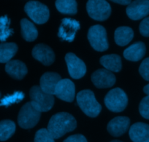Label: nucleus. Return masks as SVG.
Returning <instances> with one entry per match:
<instances>
[{
  "label": "nucleus",
  "instance_id": "f257e3e1",
  "mask_svg": "<svg viewBox=\"0 0 149 142\" xmlns=\"http://www.w3.org/2000/svg\"><path fill=\"white\" fill-rule=\"evenodd\" d=\"M76 127V120L72 114L67 112H58L50 119L47 130L54 139H58L68 132L74 130Z\"/></svg>",
  "mask_w": 149,
  "mask_h": 142
},
{
  "label": "nucleus",
  "instance_id": "f03ea898",
  "mask_svg": "<svg viewBox=\"0 0 149 142\" xmlns=\"http://www.w3.org/2000/svg\"><path fill=\"white\" fill-rule=\"evenodd\" d=\"M77 103L84 114L90 117H96L100 114L102 106L99 104L94 93L90 90H84L77 94Z\"/></svg>",
  "mask_w": 149,
  "mask_h": 142
},
{
  "label": "nucleus",
  "instance_id": "7ed1b4c3",
  "mask_svg": "<svg viewBox=\"0 0 149 142\" xmlns=\"http://www.w3.org/2000/svg\"><path fill=\"white\" fill-rule=\"evenodd\" d=\"M40 116L41 112L38 110L32 102H27L20 110L18 117V123L22 128H32L38 123Z\"/></svg>",
  "mask_w": 149,
  "mask_h": 142
},
{
  "label": "nucleus",
  "instance_id": "20e7f679",
  "mask_svg": "<svg viewBox=\"0 0 149 142\" xmlns=\"http://www.w3.org/2000/svg\"><path fill=\"white\" fill-rule=\"evenodd\" d=\"M104 101L109 110L113 112H121L128 104V97L124 90L116 87L107 93Z\"/></svg>",
  "mask_w": 149,
  "mask_h": 142
},
{
  "label": "nucleus",
  "instance_id": "39448f33",
  "mask_svg": "<svg viewBox=\"0 0 149 142\" xmlns=\"http://www.w3.org/2000/svg\"><path fill=\"white\" fill-rule=\"evenodd\" d=\"M29 96L32 104L41 112L49 111L54 107L55 101L54 96L42 91L40 86H33L30 90Z\"/></svg>",
  "mask_w": 149,
  "mask_h": 142
},
{
  "label": "nucleus",
  "instance_id": "423d86ee",
  "mask_svg": "<svg viewBox=\"0 0 149 142\" xmlns=\"http://www.w3.org/2000/svg\"><path fill=\"white\" fill-rule=\"evenodd\" d=\"M88 39L95 51L102 52L108 49L107 32L102 26L94 25L90 27L88 31Z\"/></svg>",
  "mask_w": 149,
  "mask_h": 142
},
{
  "label": "nucleus",
  "instance_id": "0eeeda50",
  "mask_svg": "<svg viewBox=\"0 0 149 142\" xmlns=\"http://www.w3.org/2000/svg\"><path fill=\"white\" fill-rule=\"evenodd\" d=\"M24 10L28 16L37 24H43L49 19V9L46 5L37 1H30L26 4Z\"/></svg>",
  "mask_w": 149,
  "mask_h": 142
},
{
  "label": "nucleus",
  "instance_id": "6e6552de",
  "mask_svg": "<svg viewBox=\"0 0 149 142\" xmlns=\"http://www.w3.org/2000/svg\"><path fill=\"white\" fill-rule=\"evenodd\" d=\"M86 10L92 19L103 21L110 17L111 7L104 0H90L87 2Z\"/></svg>",
  "mask_w": 149,
  "mask_h": 142
},
{
  "label": "nucleus",
  "instance_id": "1a4fd4ad",
  "mask_svg": "<svg viewBox=\"0 0 149 142\" xmlns=\"http://www.w3.org/2000/svg\"><path fill=\"white\" fill-rule=\"evenodd\" d=\"M65 61L70 75L73 79H81L86 73L85 63L72 53H69L65 56Z\"/></svg>",
  "mask_w": 149,
  "mask_h": 142
},
{
  "label": "nucleus",
  "instance_id": "9d476101",
  "mask_svg": "<svg viewBox=\"0 0 149 142\" xmlns=\"http://www.w3.org/2000/svg\"><path fill=\"white\" fill-rule=\"evenodd\" d=\"M81 25L78 21L71 18H64L58 31V37L61 39L71 42L74 40L76 32L80 29Z\"/></svg>",
  "mask_w": 149,
  "mask_h": 142
},
{
  "label": "nucleus",
  "instance_id": "9b49d317",
  "mask_svg": "<svg viewBox=\"0 0 149 142\" xmlns=\"http://www.w3.org/2000/svg\"><path fill=\"white\" fill-rule=\"evenodd\" d=\"M126 12L130 19L134 21L142 19L149 14V1L137 0L131 2L127 6Z\"/></svg>",
  "mask_w": 149,
  "mask_h": 142
},
{
  "label": "nucleus",
  "instance_id": "f8f14e48",
  "mask_svg": "<svg viewBox=\"0 0 149 142\" xmlns=\"http://www.w3.org/2000/svg\"><path fill=\"white\" fill-rule=\"evenodd\" d=\"M54 95L62 101L72 102L75 96L74 84L69 79L61 80L57 84Z\"/></svg>",
  "mask_w": 149,
  "mask_h": 142
},
{
  "label": "nucleus",
  "instance_id": "ddd939ff",
  "mask_svg": "<svg viewBox=\"0 0 149 142\" xmlns=\"http://www.w3.org/2000/svg\"><path fill=\"white\" fill-rule=\"evenodd\" d=\"M115 75L105 69H100L91 75V81L98 88H107L116 83Z\"/></svg>",
  "mask_w": 149,
  "mask_h": 142
},
{
  "label": "nucleus",
  "instance_id": "4468645a",
  "mask_svg": "<svg viewBox=\"0 0 149 142\" xmlns=\"http://www.w3.org/2000/svg\"><path fill=\"white\" fill-rule=\"evenodd\" d=\"M32 56L45 66H50L55 61V54L48 45L38 44L32 49Z\"/></svg>",
  "mask_w": 149,
  "mask_h": 142
},
{
  "label": "nucleus",
  "instance_id": "2eb2a0df",
  "mask_svg": "<svg viewBox=\"0 0 149 142\" xmlns=\"http://www.w3.org/2000/svg\"><path fill=\"white\" fill-rule=\"evenodd\" d=\"M130 125V120L127 117H116L107 125V131L114 137H119L126 133Z\"/></svg>",
  "mask_w": 149,
  "mask_h": 142
},
{
  "label": "nucleus",
  "instance_id": "dca6fc26",
  "mask_svg": "<svg viewBox=\"0 0 149 142\" xmlns=\"http://www.w3.org/2000/svg\"><path fill=\"white\" fill-rule=\"evenodd\" d=\"M129 135L133 142H149V125L134 123L130 127Z\"/></svg>",
  "mask_w": 149,
  "mask_h": 142
},
{
  "label": "nucleus",
  "instance_id": "f3484780",
  "mask_svg": "<svg viewBox=\"0 0 149 142\" xmlns=\"http://www.w3.org/2000/svg\"><path fill=\"white\" fill-rule=\"evenodd\" d=\"M61 80V76L56 72H46L40 78V88L48 94H55V90L58 82Z\"/></svg>",
  "mask_w": 149,
  "mask_h": 142
},
{
  "label": "nucleus",
  "instance_id": "a211bd4d",
  "mask_svg": "<svg viewBox=\"0 0 149 142\" xmlns=\"http://www.w3.org/2000/svg\"><path fill=\"white\" fill-rule=\"evenodd\" d=\"M5 71L11 77L19 80H22L28 72L26 64L19 60H11L7 63Z\"/></svg>",
  "mask_w": 149,
  "mask_h": 142
},
{
  "label": "nucleus",
  "instance_id": "6ab92c4d",
  "mask_svg": "<svg viewBox=\"0 0 149 142\" xmlns=\"http://www.w3.org/2000/svg\"><path fill=\"white\" fill-rule=\"evenodd\" d=\"M146 52V45L142 42H138L128 47L124 52L126 59L131 61H138L143 58Z\"/></svg>",
  "mask_w": 149,
  "mask_h": 142
},
{
  "label": "nucleus",
  "instance_id": "aec40b11",
  "mask_svg": "<svg viewBox=\"0 0 149 142\" xmlns=\"http://www.w3.org/2000/svg\"><path fill=\"white\" fill-rule=\"evenodd\" d=\"M100 64L110 71L118 72L122 68L121 57L116 54L103 55L100 58Z\"/></svg>",
  "mask_w": 149,
  "mask_h": 142
},
{
  "label": "nucleus",
  "instance_id": "412c9836",
  "mask_svg": "<svg viewBox=\"0 0 149 142\" xmlns=\"http://www.w3.org/2000/svg\"><path fill=\"white\" fill-rule=\"evenodd\" d=\"M134 32L130 27L121 26L116 29L114 34L115 42L118 45L125 46L132 40Z\"/></svg>",
  "mask_w": 149,
  "mask_h": 142
},
{
  "label": "nucleus",
  "instance_id": "4be33fe9",
  "mask_svg": "<svg viewBox=\"0 0 149 142\" xmlns=\"http://www.w3.org/2000/svg\"><path fill=\"white\" fill-rule=\"evenodd\" d=\"M21 35L26 41L33 42L37 39L38 31L31 21L26 18H24L21 21Z\"/></svg>",
  "mask_w": 149,
  "mask_h": 142
},
{
  "label": "nucleus",
  "instance_id": "5701e85b",
  "mask_svg": "<svg viewBox=\"0 0 149 142\" xmlns=\"http://www.w3.org/2000/svg\"><path fill=\"white\" fill-rule=\"evenodd\" d=\"M18 51V45L13 42L0 44V63H8Z\"/></svg>",
  "mask_w": 149,
  "mask_h": 142
},
{
  "label": "nucleus",
  "instance_id": "b1692460",
  "mask_svg": "<svg viewBox=\"0 0 149 142\" xmlns=\"http://www.w3.org/2000/svg\"><path fill=\"white\" fill-rule=\"evenodd\" d=\"M56 7L63 14L74 15L78 12V5L74 0H58L56 2Z\"/></svg>",
  "mask_w": 149,
  "mask_h": 142
},
{
  "label": "nucleus",
  "instance_id": "393cba45",
  "mask_svg": "<svg viewBox=\"0 0 149 142\" xmlns=\"http://www.w3.org/2000/svg\"><path fill=\"white\" fill-rule=\"evenodd\" d=\"M15 124L10 120H2L0 122V141H5L9 139L15 132Z\"/></svg>",
  "mask_w": 149,
  "mask_h": 142
},
{
  "label": "nucleus",
  "instance_id": "a878e982",
  "mask_svg": "<svg viewBox=\"0 0 149 142\" xmlns=\"http://www.w3.org/2000/svg\"><path fill=\"white\" fill-rule=\"evenodd\" d=\"M10 20L8 15L0 16V41L5 42L13 34V30L10 28Z\"/></svg>",
  "mask_w": 149,
  "mask_h": 142
},
{
  "label": "nucleus",
  "instance_id": "bb28decb",
  "mask_svg": "<svg viewBox=\"0 0 149 142\" xmlns=\"http://www.w3.org/2000/svg\"><path fill=\"white\" fill-rule=\"evenodd\" d=\"M34 142H55V141L47 129L41 128L35 133Z\"/></svg>",
  "mask_w": 149,
  "mask_h": 142
},
{
  "label": "nucleus",
  "instance_id": "cd10ccee",
  "mask_svg": "<svg viewBox=\"0 0 149 142\" xmlns=\"http://www.w3.org/2000/svg\"><path fill=\"white\" fill-rule=\"evenodd\" d=\"M24 95L23 93L21 92H16L14 94L11 95V96H8L5 97L1 100L0 102V106H5V107H8V106L11 105L15 103L19 102L20 101L23 100L24 98Z\"/></svg>",
  "mask_w": 149,
  "mask_h": 142
},
{
  "label": "nucleus",
  "instance_id": "c85d7f7f",
  "mask_svg": "<svg viewBox=\"0 0 149 142\" xmlns=\"http://www.w3.org/2000/svg\"><path fill=\"white\" fill-rule=\"evenodd\" d=\"M139 112L142 117L149 120V96L143 98L139 105Z\"/></svg>",
  "mask_w": 149,
  "mask_h": 142
},
{
  "label": "nucleus",
  "instance_id": "c756f323",
  "mask_svg": "<svg viewBox=\"0 0 149 142\" xmlns=\"http://www.w3.org/2000/svg\"><path fill=\"white\" fill-rule=\"evenodd\" d=\"M139 72L145 80L149 81V58L143 60L139 68Z\"/></svg>",
  "mask_w": 149,
  "mask_h": 142
},
{
  "label": "nucleus",
  "instance_id": "7c9ffc66",
  "mask_svg": "<svg viewBox=\"0 0 149 142\" xmlns=\"http://www.w3.org/2000/svg\"><path fill=\"white\" fill-rule=\"evenodd\" d=\"M140 32L143 37H149V17L144 18L140 23Z\"/></svg>",
  "mask_w": 149,
  "mask_h": 142
},
{
  "label": "nucleus",
  "instance_id": "2f4dec72",
  "mask_svg": "<svg viewBox=\"0 0 149 142\" xmlns=\"http://www.w3.org/2000/svg\"><path fill=\"white\" fill-rule=\"evenodd\" d=\"M63 142H88L84 136L81 134H75L69 136Z\"/></svg>",
  "mask_w": 149,
  "mask_h": 142
},
{
  "label": "nucleus",
  "instance_id": "473e14b6",
  "mask_svg": "<svg viewBox=\"0 0 149 142\" xmlns=\"http://www.w3.org/2000/svg\"><path fill=\"white\" fill-rule=\"evenodd\" d=\"M114 3H118L119 5H130L131 3V1H129V0H121V1H119V0H113V1H112Z\"/></svg>",
  "mask_w": 149,
  "mask_h": 142
},
{
  "label": "nucleus",
  "instance_id": "72a5a7b5",
  "mask_svg": "<svg viewBox=\"0 0 149 142\" xmlns=\"http://www.w3.org/2000/svg\"><path fill=\"white\" fill-rule=\"evenodd\" d=\"M143 91L146 94H147L148 96H149V84H148L147 85H146L143 88Z\"/></svg>",
  "mask_w": 149,
  "mask_h": 142
},
{
  "label": "nucleus",
  "instance_id": "f704fd0d",
  "mask_svg": "<svg viewBox=\"0 0 149 142\" xmlns=\"http://www.w3.org/2000/svg\"><path fill=\"white\" fill-rule=\"evenodd\" d=\"M110 142H123V141H119V140H113Z\"/></svg>",
  "mask_w": 149,
  "mask_h": 142
},
{
  "label": "nucleus",
  "instance_id": "c9c22d12",
  "mask_svg": "<svg viewBox=\"0 0 149 142\" xmlns=\"http://www.w3.org/2000/svg\"><path fill=\"white\" fill-rule=\"evenodd\" d=\"M0 97H1V93H0Z\"/></svg>",
  "mask_w": 149,
  "mask_h": 142
}]
</instances>
